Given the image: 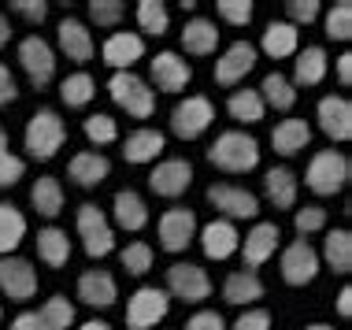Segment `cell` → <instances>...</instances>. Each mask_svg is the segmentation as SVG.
<instances>
[{
  "label": "cell",
  "instance_id": "ee69618b",
  "mask_svg": "<svg viewBox=\"0 0 352 330\" xmlns=\"http://www.w3.org/2000/svg\"><path fill=\"white\" fill-rule=\"evenodd\" d=\"M122 15H126V4H122V0H93L89 4V19L97 26H119Z\"/></svg>",
  "mask_w": 352,
  "mask_h": 330
},
{
  "label": "cell",
  "instance_id": "9a60e30c",
  "mask_svg": "<svg viewBox=\"0 0 352 330\" xmlns=\"http://www.w3.org/2000/svg\"><path fill=\"white\" fill-rule=\"evenodd\" d=\"M78 300L89 308H111L119 300V286H116V275L104 267H89L78 275Z\"/></svg>",
  "mask_w": 352,
  "mask_h": 330
},
{
  "label": "cell",
  "instance_id": "60d3db41",
  "mask_svg": "<svg viewBox=\"0 0 352 330\" xmlns=\"http://www.w3.org/2000/svg\"><path fill=\"white\" fill-rule=\"evenodd\" d=\"M327 37L330 41H349L352 37V0H338L327 12Z\"/></svg>",
  "mask_w": 352,
  "mask_h": 330
},
{
  "label": "cell",
  "instance_id": "f907efd6",
  "mask_svg": "<svg viewBox=\"0 0 352 330\" xmlns=\"http://www.w3.org/2000/svg\"><path fill=\"white\" fill-rule=\"evenodd\" d=\"M12 8L15 15H23L26 23H41L45 15H49V4H45V0H12Z\"/></svg>",
  "mask_w": 352,
  "mask_h": 330
},
{
  "label": "cell",
  "instance_id": "4316f807",
  "mask_svg": "<svg viewBox=\"0 0 352 330\" xmlns=\"http://www.w3.org/2000/svg\"><path fill=\"white\" fill-rule=\"evenodd\" d=\"M67 175H71V182H74V186H82V190H93V186H100L104 178L111 175V164H108V156H100L97 148H93V153L71 156Z\"/></svg>",
  "mask_w": 352,
  "mask_h": 330
},
{
  "label": "cell",
  "instance_id": "44dd1931",
  "mask_svg": "<svg viewBox=\"0 0 352 330\" xmlns=\"http://www.w3.org/2000/svg\"><path fill=\"white\" fill-rule=\"evenodd\" d=\"M56 45H60V52L67 56V60L74 63H85V60H93V34H89V26L78 23V19H63L60 26H56Z\"/></svg>",
  "mask_w": 352,
  "mask_h": 330
},
{
  "label": "cell",
  "instance_id": "f546056e",
  "mask_svg": "<svg viewBox=\"0 0 352 330\" xmlns=\"http://www.w3.org/2000/svg\"><path fill=\"white\" fill-rule=\"evenodd\" d=\"M260 52L271 56V60H285V56L300 52V30L289 23H271L260 37Z\"/></svg>",
  "mask_w": 352,
  "mask_h": 330
},
{
  "label": "cell",
  "instance_id": "52a82bcc",
  "mask_svg": "<svg viewBox=\"0 0 352 330\" xmlns=\"http://www.w3.org/2000/svg\"><path fill=\"white\" fill-rule=\"evenodd\" d=\"M208 204L219 212V219H256L260 215V201L249 193V190H241V186H234V182H215V186H208Z\"/></svg>",
  "mask_w": 352,
  "mask_h": 330
},
{
  "label": "cell",
  "instance_id": "f1b7e54d",
  "mask_svg": "<svg viewBox=\"0 0 352 330\" xmlns=\"http://www.w3.org/2000/svg\"><path fill=\"white\" fill-rule=\"evenodd\" d=\"M111 215H116L119 230H145L148 226V204L141 201V193H134V190H119L116 193Z\"/></svg>",
  "mask_w": 352,
  "mask_h": 330
},
{
  "label": "cell",
  "instance_id": "484cf974",
  "mask_svg": "<svg viewBox=\"0 0 352 330\" xmlns=\"http://www.w3.org/2000/svg\"><path fill=\"white\" fill-rule=\"evenodd\" d=\"M308 141H311V126L304 119L297 116H289V119H282L278 126L271 130V148L278 156H297L308 148Z\"/></svg>",
  "mask_w": 352,
  "mask_h": 330
},
{
  "label": "cell",
  "instance_id": "7dc6e473",
  "mask_svg": "<svg viewBox=\"0 0 352 330\" xmlns=\"http://www.w3.org/2000/svg\"><path fill=\"white\" fill-rule=\"evenodd\" d=\"M285 15H289V26H300V23L308 26L322 15V4L319 0H289V4H285Z\"/></svg>",
  "mask_w": 352,
  "mask_h": 330
},
{
  "label": "cell",
  "instance_id": "30bf717a",
  "mask_svg": "<svg viewBox=\"0 0 352 330\" xmlns=\"http://www.w3.org/2000/svg\"><path fill=\"white\" fill-rule=\"evenodd\" d=\"M189 186H193V164L182 156H167L156 164V171L148 175V190L164 201H178Z\"/></svg>",
  "mask_w": 352,
  "mask_h": 330
},
{
  "label": "cell",
  "instance_id": "8d00e7d4",
  "mask_svg": "<svg viewBox=\"0 0 352 330\" xmlns=\"http://www.w3.org/2000/svg\"><path fill=\"white\" fill-rule=\"evenodd\" d=\"M93 93H97V82H93L85 71H74L60 82V97H63L67 108H85L93 100Z\"/></svg>",
  "mask_w": 352,
  "mask_h": 330
},
{
  "label": "cell",
  "instance_id": "5b68a950",
  "mask_svg": "<svg viewBox=\"0 0 352 330\" xmlns=\"http://www.w3.org/2000/svg\"><path fill=\"white\" fill-rule=\"evenodd\" d=\"M74 226H78V234H82V249H85V256H89V260H100V256H108V252L116 249L111 219L97 208V204H82Z\"/></svg>",
  "mask_w": 352,
  "mask_h": 330
},
{
  "label": "cell",
  "instance_id": "680465c9",
  "mask_svg": "<svg viewBox=\"0 0 352 330\" xmlns=\"http://www.w3.org/2000/svg\"><path fill=\"white\" fill-rule=\"evenodd\" d=\"M78 330H111V327L104 323V319H89V323H82Z\"/></svg>",
  "mask_w": 352,
  "mask_h": 330
},
{
  "label": "cell",
  "instance_id": "91938a15",
  "mask_svg": "<svg viewBox=\"0 0 352 330\" xmlns=\"http://www.w3.org/2000/svg\"><path fill=\"white\" fill-rule=\"evenodd\" d=\"M0 156H8V130L0 126Z\"/></svg>",
  "mask_w": 352,
  "mask_h": 330
},
{
  "label": "cell",
  "instance_id": "c3c4849f",
  "mask_svg": "<svg viewBox=\"0 0 352 330\" xmlns=\"http://www.w3.org/2000/svg\"><path fill=\"white\" fill-rule=\"evenodd\" d=\"M234 330H271V312L267 308H245L234 319Z\"/></svg>",
  "mask_w": 352,
  "mask_h": 330
},
{
  "label": "cell",
  "instance_id": "11a10c76",
  "mask_svg": "<svg viewBox=\"0 0 352 330\" xmlns=\"http://www.w3.org/2000/svg\"><path fill=\"white\" fill-rule=\"evenodd\" d=\"M338 82L341 86H352V56L349 52L338 56Z\"/></svg>",
  "mask_w": 352,
  "mask_h": 330
},
{
  "label": "cell",
  "instance_id": "6f0895ef",
  "mask_svg": "<svg viewBox=\"0 0 352 330\" xmlns=\"http://www.w3.org/2000/svg\"><path fill=\"white\" fill-rule=\"evenodd\" d=\"M8 41H12V23H8V15L0 12V49H4Z\"/></svg>",
  "mask_w": 352,
  "mask_h": 330
},
{
  "label": "cell",
  "instance_id": "e575fe53",
  "mask_svg": "<svg viewBox=\"0 0 352 330\" xmlns=\"http://www.w3.org/2000/svg\"><path fill=\"white\" fill-rule=\"evenodd\" d=\"M37 256L49 263V267H63V263L71 260L67 230H60V226H45V230L37 234Z\"/></svg>",
  "mask_w": 352,
  "mask_h": 330
},
{
  "label": "cell",
  "instance_id": "9c48e42d",
  "mask_svg": "<svg viewBox=\"0 0 352 330\" xmlns=\"http://www.w3.org/2000/svg\"><path fill=\"white\" fill-rule=\"evenodd\" d=\"M164 294L186 300V305H201V300L212 297V278H208V271L197 267V263H175V267L167 271Z\"/></svg>",
  "mask_w": 352,
  "mask_h": 330
},
{
  "label": "cell",
  "instance_id": "681fc988",
  "mask_svg": "<svg viewBox=\"0 0 352 330\" xmlns=\"http://www.w3.org/2000/svg\"><path fill=\"white\" fill-rule=\"evenodd\" d=\"M23 175H26V164L19 156H0V190H8V186H15V182H23Z\"/></svg>",
  "mask_w": 352,
  "mask_h": 330
},
{
  "label": "cell",
  "instance_id": "277c9868",
  "mask_svg": "<svg viewBox=\"0 0 352 330\" xmlns=\"http://www.w3.org/2000/svg\"><path fill=\"white\" fill-rule=\"evenodd\" d=\"M108 93H111V100L134 119H148L152 111H156V93H152V86L130 71H116V78L108 82Z\"/></svg>",
  "mask_w": 352,
  "mask_h": 330
},
{
  "label": "cell",
  "instance_id": "6da1fadb",
  "mask_svg": "<svg viewBox=\"0 0 352 330\" xmlns=\"http://www.w3.org/2000/svg\"><path fill=\"white\" fill-rule=\"evenodd\" d=\"M208 160H212V167H219L226 175L256 171L260 167V141L245 134V130H223L212 141V148H208Z\"/></svg>",
  "mask_w": 352,
  "mask_h": 330
},
{
  "label": "cell",
  "instance_id": "8fae6325",
  "mask_svg": "<svg viewBox=\"0 0 352 330\" xmlns=\"http://www.w3.org/2000/svg\"><path fill=\"white\" fill-rule=\"evenodd\" d=\"M170 297L156 286H141L126 305V330H152L160 319H167Z\"/></svg>",
  "mask_w": 352,
  "mask_h": 330
},
{
  "label": "cell",
  "instance_id": "d4e9b609",
  "mask_svg": "<svg viewBox=\"0 0 352 330\" xmlns=\"http://www.w3.org/2000/svg\"><path fill=\"white\" fill-rule=\"evenodd\" d=\"M164 145H167V138L160 134V130L138 126L126 134V141H122V160H126V164H152V160L164 153Z\"/></svg>",
  "mask_w": 352,
  "mask_h": 330
},
{
  "label": "cell",
  "instance_id": "f6af8a7d",
  "mask_svg": "<svg viewBox=\"0 0 352 330\" xmlns=\"http://www.w3.org/2000/svg\"><path fill=\"white\" fill-rule=\"evenodd\" d=\"M215 12H219V19H223V23H230V26H249V19H252V0H219Z\"/></svg>",
  "mask_w": 352,
  "mask_h": 330
},
{
  "label": "cell",
  "instance_id": "db71d44e",
  "mask_svg": "<svg viewBox=\"0 0 352 330\" xmlns=\"http://www.w3.org/2000/svg\"><path fill=\"white\" fill-rule=\"evenodd\" d=\"M12 330H45L41 319H37V312H19L12 319Z\"/></svg>",
  "mask_w": 352,
  "mask_h": 330
},
{
  "label": "cell",
  "instance_id": "94428289",
  "mask_svg": "<svg viewBox=\"0 0 352 330\" xmlns=\"http://www.w3.org/2000/svg\"><path fill=\"white\" fill-rule=\"evenodd\" d=\"M300 330H334L330 323H308V327H300Z\"/></svg>",
  "mask_w": 352,
  "mask_h": 330
},
{
  "label": "cell",
  "instance_id": "2e32d148",
  "mask_svg": "<svg viewBox=\"0 0 352 330\" xmlns=\"http://www.w3.org/2000/svg\"><path fill=\"white\" fill-rule=\"evenodd\" d=\"M316 116H319V130L327 134L330 141H349L352 138V104L349 97H322L316 104Z\"/></svg>",
  "mask_w": 352,
  "mask_h": 330
},
{
  "label": "cell",
  "instance_id": "1f68e13d",
  "mask_svg": "<svg viewBox=\"0 0 352 330\" xmlns=\"http://www.w3.org/2000/svg\"><path fill=\"white\" fill-rule=\"evenodd\" d=\"M319 263H327L334 275H349L352 271V234L349 230H327Z\"/></svg>",
  "mask_w": 352,
  "mask_h": 330
},
{
  "label": "cell",
  "instance_id": "e0dca14e",
  "mask_svg": "<svg viewBox=\"0 0 352 330\" xmlns=\"http://www.w3.org/2000/svg\"><path fill=\"white\" fill-rule=\"evenodd\" d=\"M197 234H201V249L208 260H230L241 249V234H237V226L230 219H212Z\"/></svg>",
  "mask_w": 352,
  "mask_h": 330
},
{
  "label": "cell",
  "instance_id": "5bb4252c",
  "mask_svg": "<svg viewBox=\"0 0 352 330\" xmlns=\"http://www.w3.org/2000/svg\"><path fill=\"white\" fill-rule=\"evenodd\" d=\"M0 289L8 300H30L37 294V271L23 256H0Z\"/></svg>",
  "mask_w": 352,
  "mask_h": 330
},
{
  "label": "cell",
  "instance_id": "ab89813d",
  "mask_svg": "<svg viewBox=\"0 0 352 330\" xmlns=\"http://www.w3.org/2000/svg\"><path fill=\"white\" fill-rule=\"evenodd\" d=\"M138 23H141V30H145V34L164 37L167 26H170L167 4H160V0H141V4H138Z\"/></svg>",
  "mask_w": 352,
  "mask_h": 330
},
{
  "label": "cell",
  "instance_id": "cb8c5ba5",
  "mask_svg": "<svg viewBox=\"0 0 352 330\" xmlns=\"http://www.w3.org/2000/svg\"><path fill=\"white\" fill-rule=\"evenodd\" d=\"M327 71H330V56L322 45H308L304 52H297V60H293V89L297 86H319L322 78H327Z\"/></svg>",
  "mask_w": 352,
  "mask_h": 330
},
{
  "label": "cell",
  "instance_id": "3957f363",
  "mask_svg": "<svg viewBox=\"0 0 352 330\" xmlns=\"http://www.w3.org/2000/svg\"><path fill=\"white\" fill-rule=\"evenodd\" d=\"M63 141H67V122H63V116H60V111H52V108H41L30 122H26V130H23L26 156L41 160V164L60 153Z\"/></svg>",
  "mask_w": 352,
  "mask_h": 330
},
{
  "label": "cell",
  "instance_id": "7402d4cb",
  "mask_svg": "<svg viewBox=\"0 0 352 330\" xmlns=\"http://www.w3.org/2000/svg\"><path fill=\"white\" fill-rule=\"evenodd\" d=\"M297 193H300V178L293 175V167H271L263 175V197L274 204L278 212H289L297 204Z\"/></svg>",
  "mask_w": 352,
  "mask_h": 330
},
{
  "label": "cell",
  "instance_id": "6125c7cd",
  "mask_svg": "<svg viewBox=\"0 0 352 330\" xmlns=\"http://www.w3.org/2000/svg\"><path fill=\"white\" fill-rule=\"evenodd\" d=\"M0 319H4V312H0Z\"/></svg>",
  "mask_w": 352,
  "mask_h": 330
},
{
  "label": "cell",
  "instance_id": "603a6c76",
  "mask_svg": "<svg viewBox=\"0 0 352 330\" xmlns=\"http://www.w3.org/2000/svg\"><path fill=\"white\" fill-rule=\"evenodd\" d=\"M104 63L108 67H116V71H126L130 63H138L141 56H145V41H141V34H130V30H119V34H111L108 41H104Z\"/></svg>",
  "mask_w": 352,
  "mask_h": 330
},
{
  "label": "cell",
  "instance_id": "ac0fdd59",
  "mask_svg": "<svg viewBox=\"0 0 352 330\" xmlns=\"http://www.w3.org/2000/svg\"><path fill=\"white\" fill-rule=\"evenodd\" d=\"M256 52L249 41H234L230 49L219 56L215 63V86H234V82H245V74L256 67Z\"/></svg>",
  "mask_w": 352,
  "mask_h": 330
},
{
  "label": "cell",
  "instance_id": "d6a6232c",
  "mask_svg": "<svg viewBox=\"0 0 352 330\" xmlns=\"http://www.w3.org/2000/svg\"><path fill=\"white\" fill-rule=\"evenodd\" d=\"M260 100H263V108H274V111H293V104H297V89H293V82L285 78V74L278 71H271L267 78L260 82Z\"/></svg>",
  "mask_w": 352,
  "mask_h": 330
},
{
  "label": "cell",
  "instance_id": "74e56055",
  "mask_svg": "<svg viewBox=\"0 0 352 330\" xmlns=\"http://www.w3.org/2000/svg\"><path fill=\"white\" fill-rule=\"evenodd\" d=\"M226 111H230L237 122H260L267 108H263V100L256 89H234L230 100H226Z\"/></svg>",
  "mask_w": 352,
  "mask_h": 330
},
{
  "label": "cell",
  "instance_id": "7a4b0ae2",
  "mask_svg": "<svg viewBox=\"0 0 352 330\" xmlns=\"http://www.w3.org/2000/svg\"><path fill=\"white\" fill-rule=\"evenodd\" d=\"M352 178V160L345 153H338V148H322L308 160V167H304V186H308L316 197H334L349 186Z\"/></svg>",
  "mask_w": 352,
  "mask_h": 330
},
{
  "label": "cell",
  "instance_id": "7c38bea8",
  "mask_svg": "<svg viewBox=\"0 0 352 330\" xmlns=\"http://www.w3.org/2000/svg\"><path fill=\"white\" fill-rule=\"evenodd\" d=\"M212 119H215L212 100L197 93V97H186L182 104H178L175 111H170V130H175V138L193 141V138H201L204 130L212 126Z\"/></svg>",
  "mask_w": 352,
  "mask_h": 330
},
{
  "label": "cell",
  "instance_id": "d590c367",
  "mask_svg": "<svg viewBox=\"0 0 352 330\" xmlns=\"http://www.w3.org/2000/svg\"><path fill=\"white\" fill-rule=\"evenodd\" d=\"M26 238V215L15 204H0V256H12Z\"/></svg>",
  "mask_w": 352,
  "mask_h": 330
},
{
  "label": "cell",
  "instance_id": "83f0119b",
  "mask_svg": "<svg viewBox=\"0 0 352 330\" xmlns=\"http://www.w3.org/2000/svg\"><path fill=\"white\" fill-rule=\"evenodd\" d=\"M260 297H263V278L256 275V271L241 267V271H234V275H226V282H223V300L226 305L245 308V305H256Z\"/></svg>",
  "mask_w": 352,
  "mask_h": 330
},
{
  "label": "cell",
  "instance_id": "8992f818",
  "mask_svg": "<svg viewBox=\"0 0 352 330\" xmlns=\"http://www.w3.org/2000/svg\"><path fill=\"white\" fill-rule=\"evenodd\" d=\"M19 63H23L34 89H45L49 82H56V49L45 37H37V34L23 37L19 41Z\"/></svg>",
  "mask_w": 352,
  "mask_h": 330
},
{
  "label": "cell",
  "instance_id": "f35d334b",
  "mask_svg": "<svg viewBox=\"0 0 352 330\" xmlns=\"http://www.w3.org/2000/svg\"><path fill=\"white\" fill-rule=\"evenodd\" d=\"M37 319H41L45 330H71L74 327V305L67 297H49L37 308Z\"/></svg>",
  "mask_w": 352,
  "mask_h": 330
},
{
  "label": "cell",
  "instance_id": "ffe728a7",
  "mask_svg": "<svg viewBox=\"0 0 352 330\" xmlns=\"http://www.w3.org/2000/svg\"><path fill=\"white\" fill-rule=\"evenodd\" d=\"M278 241H282V230L274 223H256L249 234H245V245H241V256H245V267L256 271V267H263L271 256H274V249H278Z\"/></svg>",
  "mask_w": 352,
  "mask_h": 330
},
{
  "label": "cell",
  "instance_id": "bcb514c9",
  "mask_svg": "<svg viewBox=\"0 0 352 330\" xmlns=\"http://www.w3.org/2000/svg\"><path fill=\"white\" fill-rule=\"evenodd\" d=\"M293 226H297L300 238L327 230V208H319V204H311V208H300L297 215H293Z\"/></svg>",
  "mask_w": 352,
  "mask_h": 330
},
{
  "label": "cell",
  "instance_id": "f5cc1de1",
  "mask_svg": "<svg viewBox=\"0 0 352 330\" xmlns=\"http://www.w3.org/2000/svg\"><path fill=\"white\" fill-rule=\"evenodd\" d=\"M19 97V86H15V74L0 63V108H8L12 100Z\"/></svg>",
  "mask_w": 352,
  "mask_h": 330
},
{
  "label": "cell",
  "instance_id": "d6986e66",
  "mask_svg": "<svg viewBox=\"0 0 352 330\" xmlns=\"http://www.w3.org/2000/svg\"><path fill=\"white\" fill-rule=\"evenodd\" d=\"M152 82L160 93H182L193 82V67L178 52H156L152 60Z\"/></svg>",
  "mask_w": 352,
  "mask_h": 330
},
{
  "label": "cell",
  "instance_id": "836d02e7",
  "mask_svg": "<svg viewBox=\"0 0 352 330\" xmlns=\"http://www.w3.org/2000/svg\"><path fill=\"white\" fill-rule=\"evenodd\" d=\"M30 204L37 215H45V219H56V215L63 212V186L56 182L52 175L37 178V182L30 186Z\"/></svg>",
  "mask_w": 352,
  "mask_h": 330
},
{
  "label": "cell",
  "instance_id": "4dcf8cb0",
  "mask_svg": "<svg viewBox=\"0 0 352 330\" xmlns=\"http://www.w3.org/2000/svg\"><path fill=\"white\" fill-rule=\"evenodd\" d=\"M182 49L193 56H212L219 49V26L204 15H193L182 30Z\"/></svg>",
  "mask_w": 352,
  "mask_h": 330
},
{
  "label": "cell",
  "instance_id": "b9f144b4",
  "mask_svg": "<svg viewBox=\"0 0 352 330\" xmlns=\"http://www.w3.org/2000/svg\"><path fill=\"white\" fill-rule=\"evenodd\" d=\"M82 130H85V138L93 141L97 148H104V145H111V141H119V122L111 119V116H89L82 122Z\"/></svg>",
  "mask_w": 352,
  "mask_h": 330
},
{
  "label": "cell",
  "instance_id": "4fadbf2b",
  "mask_svg": "<svg viewBox=\"0 0 352 330\" xmlns=\"http://www.w3.org/2000/svg\"><path fill=\"white\" fill-rule=\"evenodd\" d=\"M197 230H201V226H197L193 208H167L160 215V226H156L160 245H164L167 252H186L189 245H193Z\"/></svg>",
  "mask_w": 352,
  "mask_h": 330
},
{
  "label": "cell",
  "instance_id": "ba28073f",
  "mask_svg": "<svg viewBox=\"0 0 352 330\" xmlns=\"http://www.w3.org/2000/svg\"><path fill=\"white\" fill-rule=\"evenodd\" d=\"M278 267H282V278L289 282V286H308V282H316L319 267H322V263H319V249H316V245H308V238L289 241L282 249Z\"/></svg>",
  "mask_w": 352,
  "mask_h": 330
},
{
  "label": "cell",
  "instance_id": "9f6ffc18",
  "mask_svg": "<svg viewBox=\"0 0 352 330\" xmlns=\"http://www.w3.org/2000/svg\"><path fill=\"white\" fill-rule=\"evenodd\" d=\"M338 316H341V319L352 316V286H345V289L338 294Z\"/></svg>",
  "mask_w": 352,
  "mask_h": 330
},
{
  "label": "cell",
  "instance_id": "7bdbcfd3",
  "mask_svg": "<svg viewBox=\"0 0 352 330\" xmlns=\"http://www.w3.org/2000/svg\"><path fill=\"white\" fill-rule=\"evenodd\" d=\"M119 263L126 267V275H148V267H152V245H145V241L126 245V249L119 252Z\"/></svg>",
  "mask_w": 352,
  "mask_h": 330
},
{
  "label": "cell",
  "instance_id": "816d5d0a",
  "mask_svg": "<svg viewBox=\"0 0 352 330\" xmlns=\"http://www.w3.org/2000/svg\"><path fill=\"white\" fill-rule=\"evenodd\" d=\"M186 330H226V319L219 316L215 308H204V312H197L193 319H189Z\"/></svg>",
  "mask_w": 352,
  "mask_h": 330
}]
</instances>
